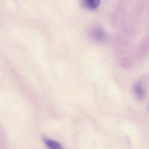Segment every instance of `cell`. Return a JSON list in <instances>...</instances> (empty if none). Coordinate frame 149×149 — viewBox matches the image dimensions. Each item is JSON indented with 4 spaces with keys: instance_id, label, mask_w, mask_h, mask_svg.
I'll use <instances>...</instances> for the list:
<instances>
[{
    "instance_id": "cell-1",
    "label": "cell",
    "mask_w": 149,
    "mask_h": 149,
    "mask_svg": "<svg viewBox=\"0 0 149 149\" xmlns=\"http://www.w3.org/2000/svg\"><path fill=\"white\" fill-rule=\"evenodd\" d=\"M89 36L92 40L97 42H103L106 38V34L104 31L98 27H94L90 30Z\"/></svg>"
},
{
    "instance_id": "cell-2",
    "label": "cell",
    "mask_w": 149,
    "mask_h": 149,
    "mask_svg": "<svg viewBox=\"0 0 149 149\" xmlns=\"http://www.w3.org/2000/svg\"><path fill=\"white\" fill-rule=\"evenodd\" d=\"M43 140L48 149H64L62 145L57 141L46 137H43Z\"/></svg>"
},
{
    "instance_id": "cell-3",
    "label": "cell",
    "mask_w": 149,
    "mask_h": 149,
    "mask_svg": "<svg viewBox=\"0 0 149 149\" xmlns=\"http://www.w3.org/2000/svg\"><path fill=\"white\" fill-rule=\"evenodd\" d=\"M84 6L91 10L96 9L99 6L100 0H83Z\"/></svg>"
},
{
    "instance_id": "cell-4",
    "label": "cell",
    "mask_w": 149,
    "mask_h": 149,
    "mask_svg": "<svg viewBox=\"0 0 149 149\" xmlns=\"http://www.w3.org/2000/svg\"><path fill=\"white\" fill-rule=\"evenodd\" d=\"M134 92L137 98L140 99H143L146 96V92L141 85L139 83L136 84L134 86Z\"/></svg>"
}]
</instances>
